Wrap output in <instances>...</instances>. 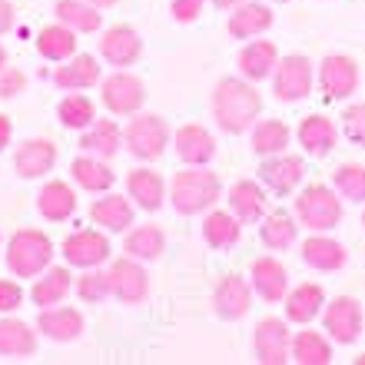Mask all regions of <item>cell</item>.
Returning <instances> with one entry per match:
<instances>
[{
	"label": "cell",
	"mask_w": 365,
	"mask_h": 365,
	"mask_svg": "<svg viewBox=\"0 0 365 365\" xmlns=\"http://www.w3.org/2000/svg\"><path fill=\"white\" fill-rule=\"evenodd\" d=\"M262 110V96L246 77H222L212 90V120L222 133H242L256 123Z\"/></svg>",
	"instance_id": "6da1fadb"
},
{
	"label": "cell",
	"mask_w": 365,
	"mask_h": 365,
	"mask_svg": "<svg viewBox=\"0 0 365 365\" xmlns=\"http://www.w3.org/2000/svg\"><path fill=\"white\" fill-rule=\"evenodd\" d=\"M222 192L220 176L206 170V166H182L170 182V202L180 216H200L212 210Z\"/></svg>",
	"instance_id": "7a4b0ae2"
},
{
	"label": "cell",
	"mask_w": 365,
	"mask_h": 365,
	"mask_svg": "<svg viewBox=\"0 0 365 365\" xmlns=\"http://www.w3.org/2000/svg\"><path fill=\"white\" fill-rule=\"evenodd\" d=\"M4 259L17 279H37L40 272H47L53 266V240L43 230L24 226L7 240Z\"/></svg>",
	"instance_id": "3957f363"
},
{
	"label": "cell",
	"mask_w": 365,
	"mask_h": 365,
	"mask_svg": "<svg viewBox=\"0 0 365 365\" xmlns=\"http://www.w3.org/2000/svg\"><path fill=\"white\" fill-rule=\"evenodd\" d=\"M170 143H173L170 123L156 113H133V120H130L123 130V146L136 156V160H143V163L160 160Z\"/></svg>",
	"instance_id": "277c9868"
},
{
	"label": "cell",
	"mask_w": 365,
	"mask_h": 365,
	"mask_svg": "<svg viewBox=\"0 0 365 365\" xmlns=\"http://www.w3.org/2000/svg\"><path fill=\"white\" fill-rule=\"evenodd\" d=\"M296 220L312 232H326L342 220V202L336 192L322 186V182H309L306 190L296 196Z\"/></svg>",
	"instance_id": "5b68a950"
},
{
	"label": "cell",
	"mask_w": 365,
	"mask_h": 365,
	"mask_svg": "<svg viewBox=\"0 0 365 365\" xmlns=\"http://www.w3.org/2000/svg\"><path fill=\"white\" fill-rule=\"evenodd\" d=\"M106 286H110V296L116 302H123V306H140L150 296V276L133 256H120V259L110 262Z\"/></svg>",
	"instance_id": "8992f818"
},
{
	"label": "cell",
	"mask_w": 365,
	"mask_h": 365,
	"mask_svg": "<svg viewBox=\"0 0 365 365\" xmlns=\"http://www.w3.org/2000/svg\"><path fill=\"white\" fill-rule=\"evenodd\" d=\"M60 252H63V259H67V266H73V269H93V266H103V262H110V232H103L100 226L96 230H73L63 240V246H60Z\"/></svg>",
	"instance_id": "52a82bcc"
},
{
	"label": "cell",
	"mask_w": 365,
	"mask_h": 365,
	"mask_svg": "<svg viewBox=\"0 0 365 365\" xmlns=\"http://www.w3.org/2000/svg\"><path fill=\"white\" fill-rule=\"evenodd\" d=\"M146 100V87L143 80L133 77V73H110L106 80H100V103L110 110L113 116H133L140 113V106Z\"/></svg>",
	"instance_id": "ba28073f"
},
{
	"label": "cell",
	"mask_w": 365,
	"mask_h": 365,
	"mask_svg": "<svg viewBox=\"0 0 365 365\" xmlns=\"http://www.w3.org/2000/svg\"><path fill=\"white\" fill-rule=\"evenodd\" d=\"M272 93L279 103H296L312 93V63L302 53H289L272 70Z\"/></svg>",
	"instance_id": "9c48e42d"
},
{
	"label": "cell",
	"mask_w": 365,
	"mask_h": 365,
	"mask_svg": "<svg viewBox=\"0 0 365 365\" xmlns=\"http://www.w3.org/2000/svg\"><path fill=\"white\" fill-rule=\"evenodd\" d=\"M252 352L262 365H286L292 359V336L286 322L276 316L259 319L252 332Z\"/></svg>",
	"instance_id": "30bf717a"
},
{
	"label": "cell",
	"mask_w": 365,
	"mask_h": 365,
	"mask_svg": "<svg viewBox=\"0 0 365 365\" xmlns=\"http://www.w3.org/2000/svg\"><path fill=\"white\" fill-rule=\"evenodd\" d=\"M212 309L222 322H240L242 316H250L252 309V282H246L242 276L230 272L216 282V292H212Z\"/></svg>",
	"instance_id": "8fae6325"
},
{
	"label": "cell",
	"mask_w": 365,
	"mask_h": 365,
	"mask_svg": "<svg viewBox=\"0 0 365 365\" xmlns=\"http://www.w3.org/2000/svg\"><path fill=\"white\" fill-rule=\"evenodd\" d=\"M322 326L339 346H352L362 332V306L352 296H339L332 299L322 312Z\"/></svg>",
	"instance_id": "7c38bea8"
},
{
	"label": "cell",
	"mask_w": 365,
	"mask_h": 365,
	"mask_svg": "<svg viewBox=\"0 0 365 365\" xmlns=\"http://www.w3.org/2000/svg\"><path fill=\"white\" fill-rule=\"evenodd\" d=\"M57 143L47 140V136H34V140H24V143L14 150V170L24 180H40L47 176L53 166H57Z\"/></svg>",
	"instance_id": "4fadbf2b"
},
{
	"label": "cell",
	"mask_w": 365,
	"mask_h": 365,
	"mask_svg": "<svg viewBox=\"0 0 365 365\" xmlns=\"http://www.w3.org/2000/svg\"><path fill=\"white\" fill-rule=\"evenodd\" d=\"M143 53V40L130 24H116V27L103 30L100 37V57L110 63V67H133Z\"/></svg>",
	"instance_id": "5bb4252c"
},
{
	"label": "cell",
	"mask_w": 365,
	"mask_h": 365,
	"mask_svg": "<svg viewBox=\"0 0 365 365\" xmlns=\"http://www.w3.org/2000/svg\"><path fill=\"white\" fill-rule=\"evenodd\" d=\"M319 87L329 100H346V96L356 93L359 87V67L352 57H326L322 60V67H319Z\"/></svg>",
	"instance_id": "9a60e30c"
},
{
	"label": "cell",
	"mask_w": 365,
	"mask_h": 365,
	"mask_svg": "<svg viewBox=\"0 0 365 365\" xmlns=\"http://www.w3.org/2000/svg\"><path fill=\"white\" fill-rule=\"evenodd\" d=\"M302 176H306V163H302V156H292V153L266 156V163L259 166V180L266 182L272 192H279V196L296 192Z\"/></svg>",
	"instance_id": "2e32d148"
},
{
	"label": "cell",
	"mask_w": 365,
	"mask_h": 365,
	"mask_svg": "<svg viewBox=\"0 0 365 365\" xmlns=\"http://www.w3.org/2000/svg\"><path fill=\"white\" fill-rule=\"evenodd\" d=\"M173 150L180 156V163L186 166H206L216 156V140L206 126L200 123H186L173 133Z\"/></svg>",
	"instance_id": "e0dca14e"
},
{
	"label": "cell",
	"mask_w": 365,
	"mask_h": 365,
	"mask_svg": "<svg viewBox=\"0 0 365 365\" xmlns=\"http://www.w3.org/2000/svg\"><path fill=\"white\" fill-rule=\"evenodd\" d=\"M83 312L77 306H50L40 309L37 316V332H43L53 342H73L83 336Z\"/></svg>",
	"instance_id": "ac0fdd59"
},
{
	"label": "cell",
	"mask_w": 365,
	"mask_h": 365,
	"mask_svg": "<svg viewBox=\"0 0 365 365\" xmlns=\"http://www.w3.org/2000/svg\"><path fill=\"white\" fill-rule=\"evenodd\" d=\"M90 222L100 226L103 232H126L133 226V202L130 196H116V192H103L96 202H90Z\"/></svg>",
	"instance_id": "d6986e66"
},
{
	"label": "cell",
	"mask_w": 365,
	"mask_h": 365,
	"mask_svg": "<svg viewBox=\"0 0 365 365\" xmlns=\"http://www.w3.org/2000/svg\"><path fill=\"white\" fill-rule=\"evenodd\" d=\"M250 282H252V292L266 302H279L286 299L289 292V276H286V266L272 256H259L252 259V269H250Z\"/></svg>",
	"instance_id": "ffe728a7"
},
{
	"label": "cell",
	"mask_w": 365,
	"mask_h": 365,
	"mask_svg": "<svg viewBox=\"0 0 365 365\" xmlns=\"http://www.w3.org/2000/svg\"><path fill=\"white\" fill-rule=\"evenodd\" d=\"M100 80H103L100 77V60L93 53H73L53 70V83L60 90H90L100 87Z\"/></svg>",
	"instance_id": "44dd1931"
},
{
	"label": "cell",
	"mask_w": 365,
	"mask_h": 365,
	"mask_svg": "<svg viewBox=\"0 0 365 365\" xmlns=\"http://www.w3.org/2000/svg\"><path fill=\"white\" fill-rule=\"evenodd\" d=\"M126 196L146 212H156L163 206V196H166V182L163 176L150 170V166H140V170H130L126 173Z\"/></svg>",
	"instance_id": "7402d4cb"
},
{
	"label": "cell",
	"mask_w": 365,
	"mask_h": 365,
	"mask_svg": "<svg viewBox=\"0 0 365 365\" xmlns=\"http://www.w3.org/2000/svg\"><path fill=\"white\" fill-rule=\"evenodd\" d=\"M37 210L47 222H67L77 212V192L63 180H47L37 192Z\"/></svg>",
	"instance_id": "603a6c76"
},
{
	"label": "cell",
	"mask_w": 365,
	"mask_h": 365,
	"mask_svg": "<svg viewBox=\"0 0 365 365\" xmlns=\"http://www.w3.org/2000/svg\"><path fill=\"white\" fill-rule=\"evenodd\" d=\"M70 176L83 192H110V186L116 182V173L110 170V163L93 153H80L70 163Z\"/></svg>",
	"instance_id": "cb8c5ba5"
},
{
	"label": "cell",
	"mask_w": 365,
	"mask_h": 365,
	"mask_svg": "<svg viewBox=\"0 0 365 365\" xmlns=\"http://www.w3.org/2000/svg\"><path fill=\"white\" fill-rule=\"evenodd\" d=\"M73 292V276L67 266H50L47 272H40V279L30 286V302L37 309L60 306L63 299Z\"/></svg>",
	"instance_id": "d4e9b609"
},
{
	"label": "cell",
	"mask_w": 365,
	"mask_h": 365,
	"mask_svg": "<svg viewBox=\"0 0 365 365\" xmlns=\"http://www.w3.org/2000/svg\"><path fill=\"white\" fill-rule=\"evenodd\" d=\"M279 63V50L272 40H252V43H246V47L240 50V57H236V67H240V73L246 80H252V83H259V80H266L276 70Z\"/></svg>",
	"instance_id": "484cf974"
},
{
	"label": "cell",
	"mask_w": 365,
	"mask_h": 365,
	"mask_svg": "<svg viewBox=\"0 0 365 365\" xmlns=\"http://www.w3.org/2000/svg\"><path fill=\"white\" fill-rule=\"evenodd\" d=\"M37 53L43 60H50V63H63V60H70L73 53H77V30H70L67 24H60V20H53V24H47V27H40L37 34Z\"/></svg>",
	"instance_id": "4316f807"
},
{
	"label": "cell",
	"mask_w": 365,
	"mask_h": 365,
	"mask_svg": "<svg viewBox=\"0 0 365 365\" xmlns=\"http://www.w3.org/2000/svg\"><path fill=\"white\" fill-rule=\"evenodd\" d=\"M296 136H299V143H302V150H306L309 156L322 160V156H329L332 153V146H336V123L322 113L302 116Z\"/></svg>",
	"instance_id": "83f0119b"
},
{
	"label": "cell",
	"mask_w": 365,
	"mask_h": 365,
	"mask_svg": "<svg viewBox=\"0 0 365 365\" xmlns=\"http://www.w3.org/2000/svg\"><path fill=\"white\" fill-rule=\"evenodd\" d=\"M123 146V130L116 126V120H93L87 130H80V150L103 160H113Z\"/></svg>",
	"instance_id": "f1b7e54d"
},
{
	"label": "cell",
	"mask_w": 365,
	"mask_h": 365,
	"mask_svg": "<svg viewBox=\"0 0 365 365\" xmlns=\"http://www.w3.org/2000/svg\"><path fill=\"white\" fill-rule=\"evenodd\" d=\"M269 27H272V10L266 4H250V0H242L240 7H232L230 24H226L230 37H236V40L259 37Z\"/></svg>",
	"instance_id": "f546056e"
},
{
	"label": "cell",
	"mask_w": 365,
	"mask_h": 365,
	"mask_svg": "<svg viewBox=\"0 0 365 365\" xmlns=\"http://www.w3.org/2000/svg\"><path fill=\"white\" fill-rule=\"evenodd\" d=\"M242 236V222L232 210H210L202 220V240L212 250H232Z\"/></svg>",
	"instance_id": "4dcf8cb0"
},
{
	"label": "cell",
	"mask_w": 365,
	"mask_h": 365,
	"mask_svg": "<svg viewBox=\"0 0 365 365\" xmlns=\"http://www.w3.org/2000/svg\"><path fill=\"white\" fill-rule=\"evenodd\" d=\"M166 250V232L156 226V222H143V226H130L123 240V252L133 256L140 262L160 259Z\"/></svg>",
	"instance_id": "1f68e13d"
},
{
	"label": "cell",
	"mask_w": 365,
	"mask_h": 365,
	"mask_svg": "<svg viewBox=\"0 0 365 365\" xmlns=\"http://www.w3.org/2000/svg\"><path fill=\"white\" fill-rule=\"evenodd\" d=\"M326 306V292L319 282H302L292 292H286V319L289 322H299V326H309L312 319L322 312Z\"/></svg>",
	"instance_id": "d6a6232c"
},
{
	"label": "cell",
	"mask_w": 365,
	"mask_h": 365,
	"mask_svg": "<svg viewBox=\"0 0 365 365\" xmlns=\"http://www.w3.org/2000/svg\"><path fill=\"white\" fill-rule=\"evenodd\" d=\"M346 246L336 240H329V236H312V240L302 242V262L312 266L319 272H336L346 266Z\"/></svg>",
	"instance_id": "836d02e7"
},
{
	"label": "cell",
	"mask_w": 365,
	"mask_h": 365,
	"mask_svg": "<svg viewBox=\"0 0 365 365\" xmlns=\"http://www.w3.org/2000/svg\"><path fill=\"white\" fill-rule=\"evenodd\" d=\"M230 210L240 216V222H259L266 216V192L259 182L240 180L230 186Z\"/></svg>",
	"instance_id": "e575fe53"
},
{
	"label": "cell",
	"mask_w": 365,
	"mask_h": 365,
	"mask_svg": "<svg viewBox=\"0 0 365 365\" xmlns=\"http://www.w3.org/2000/svg\"><path fill=\"white\" fill-rule=\"evenodd\" d=\"M34 352H37V332L14 316L0 319V356L24 359V356H34Z\"/></svg>",
	"instance_id": "d590c367"
},
{
	"label": "cell",
	"mask_w": 365,
	"mask_h": 365,
	"mask_svg": "<svg viewBox=\"0 0 365 365\" xmlns=\"http://www.w3.org/2000/svg\"><path fill=\"white\" fill-rule=\"evenodd\" d=\"M53 14H57L60 24H67V27L77 30V34H96V30L103 27L100 7L87 4V0H57V4H53Z\"/></svg>",
	"instance_id": "8d00e7d4"
},
{
	"label": "cell",
	"mask_w": 365,
	"mask_h": 365,
	"mask_svg": "<svg viewBox=\"0 0 365 365\" xmlns=\"http://www.w3.org/2000/svg\"><path fill=\"white\" fill-rule=\"evenodd\" d=\"M296 220L289 216L286 210H272L269 216H262V226H259V236H262V246H269V250H289L292 242H296Z\"/></svg>",
	"instance_id": "74e56055"
},
{
	"label": "cell",
	"mask_w": 365,
	"mask_h": 365,
	"mask_svg": "<svg viewBox=\"0 0 365 365\" xmlns=\"http://www.w3.org/2000/svg\"><path fill=\"white\" fill-rule=\"evenodd\" d=\"M57 116H60V123L67 126V130H87V126L96 120V103L90 100L87 93L73 90V93H67L57 103Z\"/></svg>",
	"instance_id": "f35d334b"
},
{
	"label": "cell",
	"mask_w": 365,
	"mask_h": 365,
	"mask_svg": "<svg viewBox=\"0 0 365 365\" xmlns=\"http://www.w3.org/2000/svg\"><path fill=\"white\" fill-rule=\"evenodd\" d=\"M292 359L299 365H329L332 362V346H329V339L322 332H296L292 339Z\"/></svg>",
	"instance_id": "ab89813d"
},
{
	"label": "cell",
	"mask_w": 365,
	"mask_h": 365,
	"mask_svg": "<svg viewBox=\"0 0 365 365\" xmlns=\"http://www.w3.org/2000/svg\"><path fill=\"white\" fill-rule=\"evenodd\" d=\"M289 140H292V130H289L282 120H262V123H256V130H252V150L259 156L286 153Z\"/></svg>",
	"instance_id": "60d3db41"
},
{
	"label": "cell",
	"mask_w": 365,
	"mask_h": 365,
	"mask_svg": "<svg viewBox=\"0 0 365 365\" xmlns=\"http://www.w3.org/2000/svg\"><path fill=\"white\" fill-rule=\"evenodd\" d=\"M336 180V190L352 202H362L365 200V166L362 163H342L332 173Z\"/></svg>",
	"instance_id": "b9f144b4"
},
{
	"label": "cell",
	"mask_w": 365,
	"mask_h": 365,
	"mask_svg": "<svg viewBox=\"0 0 365 365\" xmlns=\"http://www.w3.org/2000/svg\"><path fill=\"white\" fill-rule=\"evenodd\" d=\"M73 292L80 296V302H90V306L103 302V299L110 296L106 272H100V266H93V269H83V276L73 279Z\"/></svg>",
	"instance_id": "7bdbcfd3"
},
{
	"label": "cell",
	"mask_w": 365,
	"mask_h": 365,
	"mask_svg": "<svg viewBox=\"0 0 365 365\" xmlns=\"http://www.w3.org/2000/svg\"><path fill=\"white\" fill-rule=\"evenodd\" d=\"M342 130L356 146H365V103H352L342 113Z\"/></svg>",
	"instance_id": "ee69618b"
},
{
	"label": "cell",
	"mask_w": 365,
	"mask_h": 365,
	"mask_svg": "<svg viewBox=\"0 0 365 365\" xmlns=\"http://www.w3.org/2000/svg\"><path fill=\"white\" fill-rule=\"evenodd\" d=\"M27 87V73L17 67H4L0 70V100H14V96L24 93Z\"/></svg>",
	"instance_id": "f6af8a7d"
},
{
	"label": "cell",
	"mask_w": 365,
	"mask_h": 365,
	"mask_svg": "<svg viewBox=\"0 0 365 365\" xmlns=\"http://www.w3.org/2000/svg\"><path fill=\"white\" fill-rule=\"evenodd\" d=\"M24 306V289L17 279H0V316H10Z\"/></svg>",
	"instance_id": "bcb514c9"
},
{
	"label": "cell",
	"mask_w": 365,
	"mask_h": 365,
	"mask_svg": "<svg viewBox=\"0 0 365 365\" xmlns=\"http://www.w3.org/2000/svg\"><path fill=\"white\" fill-rule=\"evenodd\" d=\"M202 4L206 0H170V14L176 24H192L202 14Z\"/></svg>",
	"instance_id": "7dc6e473"
},
{
	"label": "cell",
	"mask_w": 365,
	"mask_h": 365,
	"mask_svg": "<svg viewBox=\"0 0 365 365\" xmlns=\"http://www.w3.org/2000/svg\"><path fill=\"white\" fill-rule=\"evenodd\" d=\"M10 30H14V4L0 0V34H10Z\"/></svg>",
	"instance_id": "c3c4849f"
},
{
	"label": "cell",
	"mask_w": 365,
	"mask_h": 365,
	"mask_svg": "<svg viewBox=\"0 0 365 365\" xmlns=\"http://www.w3.org/2000/svg\"><path fill=\"white\" fill-rule=\"evenodd\" d=\"M10 140H14V120L7 113H0V153L10 146Z\"/></svg>",
	"instance_id": "681fc988"
},
{
	"label": "cell",
	"mask_w": 365,
	"mask_h": 365,
	"mask_svg": "<svg viewBox=\"0 0 365 365\" xmlns=\"http://www.w3.org/2000/svg\"><path fill=\"white\" fill-rule=\"evenodd\" d=\"M212 4H216L220 10H232V7H240L242 0H212Z\"/></svg>",
	"instance_id": "f907efd6"
},
{
	"label": "cell",
	"mask_w": 365,
	"mask_h": 365,
	"mask_svg": "<svg viewBox=\"0 0 365 365\" xmlns=\"http://www.w3.org/2000/svg\"><path fill=\"white\" fill-rule=\"evenodd\" d=\"M87 4H93V7L103 10V7H113V4H120V0H87Z\"/></svg>",
	"instance_id": "816d5d0a"
},
{
	"label": "cell",
	"mask_w": 365,
	"mask_h": 365,
	"mask_svg": "<svg viewBox=\"0 0 365 365\" xmlns=\"http://www.w3.org/2000/svg\"><path fill=\"white\" fill-rule=\"evenodd\" d=\"M4 67H7V50L0 47V70H4Z\"/></svg>",
	"instance_id": "f5cc1de1"
},
{
	"label": "cell",
	"mask_w": 365,
	"mask_h": 365,
	"mask_svg": "<svg viewBox=\"0 0 365 365\" xmlns=\"http://www.w3.org/2000/svg\"><path fill=\"white\" fill-rule=\"evenodd\" d=\"M356 365H365V352H362V356H356Z\"/></svg>",
	"instance_id": "db71d44e"
},
{
	"label": "cell",
	"mask_w": 365,
	"mask_h": 365,
	"mask_svg": "<svg viewBox=\"0 0 365 365\" xmlns=\"http://www.w3.org/2000/svg\"><path fill=\"white\" fill-rule=\"evenodd\" d=\"M362 226H365V212H362Z\"/></svg>",
	"instance_id": "11a10c76"
},
{
	"label": "cell",
	"mask_w": 365,
	"mask_h": 365,
	"mask_svg": "<svg viewBox=\"0 0 365 365\" xmlns=\"http://www.w3.org/2000/svg\"><path fill=\"white\" fill-rule=\"evenodd\" d=\"M276 4H286V0H276Z\"/></svg>",
	"instance_id": "9f6ffc18"
},
{
	"label": "cell",
	"mask_w": 365,
	"mask_h": 365,
	"mask_svg": "<svg viewBox=\"0 0 365 365\" xmlns=\"http://www.w3.org/2000/svg\"><path fill=\"white\" fill-rule=\"evenodd\" d=\"M0 246H4V240H0Z\"/></svg>",
	"instance_id": "6f0895ef"
}]
</instances>
